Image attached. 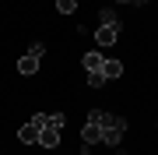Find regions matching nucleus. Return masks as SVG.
<instances>
[{"mask_svg":"<svg viewBox=\"0 0 158 155\" xmlns=\"http://www.w3.org/2000/svg\"><path fill=\"white\" fill-rule=\"evenodd\" d=\"M119 4H134V0H119Z\"/></svg>","mask_w":158,"mask_h":155,"instance_id":"nucleus-15","label":"nucleus"},{"mask_svg":"<svg viewBox=\"0 0 158 155\" xmlns=\"http://www.w3.org/2000/svg\"><path fill=\"white\" fill-rule=\"evenodd\" d=\"M81 144H102V127L98 123H85V131H81Z\"/></svg>","mask_w":158,"mask_h":155,"instance_id":"nucleus-3","label":"nucleus"},{"mask_svg":"<svg viewBox=\"0 0 158 155\" xmlns=\"http://www.w3.org/2000/svg\"><path fill=\"white\" fill-rule=\"evenodd\" d=\"M28 53H32V57H42V53H46V46H42V42H32V50H28Z\"/></svg>","mask_w":158,"mask_h":155,"instance_id":"nucleus-13","label":"nucleus"},{"mask_svg":"<svg viewBox=\"0 0 158 155\" xmlns=\"http://www.w3.org/2000/svg\"><path fill=\"white\" fill-rule=\"evenodd\" d=\"M116 39H119V28H116V25H102V28L95 32V42H98V46H113Z\"/></svg>","mask_w":158,"mask_h":155,"instance_id":"nucleus-2","label":"nucleus"},{"mask_svg":"<svg viewBox=\"0 0 158 155\" xmlns=\"http://www.w3.org/2000/svg\"><path fill=\"white\" fill-rule=\"evenodd\" d=\"M18 138H21L25 144H39V127H35V123L28 120V123L21 127V131H18Z\"/></svg>","mask_w":158,"mask_h":155,"instance_id":"nucleus-6","label":"nucleus"},{"mask_svg":"<svg viewBox=\"0 0 158 155\" xmlns=\"http://www.w3.org/2000/svg\"><path fill=\"white\" fill-rule=\"evenodd\" d=\"M102 25H116V28H119V18H116V14L106 7V11H102Z\"/></svg>","mask_w":158,"mask_h":155,"instance_id":"nucleus-12","label":"nucleus"},{"mask_svg":"<svg viewBox=\"0 0 158 155\" xmlns=\"http://www.w3.org/2000/svg\"><path fill=\"white\" fill-rule=\"evenodd\" d=\"M32 123H35V127L42 131V127H46V113H35V116H32Z\"/></svg>","mask_w":158,"mask_h":155,"instance_id":"nucleus-14","label":"nucleus"},{"mask_svg":"<svg viewBox=\"0 0 158 155\" xmlns=\"http://www.w3.org/2000/svg\"><path fill=\"white\" fill-rule=\"evenodd\" d=\"M134 4H148V0H134Z\"/></svg>","mask_w":158,"mask_h":155,"instance_id":"nucleus-16","label":"nucleus"},{"mask_svg":"<svg viewBox=\"0 0 158 155\" xmlns=\"http://www.w3.org/2000/svg\"><path fill=\"white\" fill-rule=\"evenodd\" d=\"M56 11L60 14H74L77 11V0H56Z\"/></svg>","mask_w":158,"mask_h":155,"instance_id":"nucleus-9","label":"nucleus"},{"mask_svg":"<svg viewBox=\"0 0 158 155\" xmlns=\"http://www.w3.org/2000/svg\"><path fill=\"white\" fill-rule=\"evenodd\" d=\"M102 74H106V81L109 78H119V74H123V63H119V60H106V63H102Z\"/></svg>","mask_w":158,"mask_h":155,"instance_id":"nucleus-8","label":"nucleus"},{"mask_svg":"<svg viewBox=\"0 0 158 155\" xmlns=\"http://www.w3.org/2000/svg\"><path fill=\"white\" fill-rule=\"evenodd\" d=\"M88 123H98L102 127V144H119L123 134H127V120L106 113V109H91V113H88Z\"/></svg>","mask_w":158,"mask_h":155,"instance_id":"nucleus-1","label":"nucleus"},{"mask_svg":"<svg viewBox=\"0 0 158 155\" xmlns=\"http://www.w3.org/2000/svg\"><path fill=\"white\" fill-rule=\"evenodd\" d=\"M102 63H106V57H102L98 50L85 53V71H88V74H91V71H102Z\"/></svg>","mask_w":158,"mask_h":155,"instance_id":"nucleus-7","label":"nucleus"},{"mask_svg":"<svg viewBox=\"0 0 158 155\" xmlns=\"http://www.w3.org/2000/svg\"><path fill=\"white\" fill-rule=\"evenodd\" d=\"M46 127H63V113H46Z\"/></svg>","mask_w":158,"mask_h":155,"instance_id":"nucleus-11","label":"nucleus"},{"mask_svg":"<svg viewBox=\"0 0 158 155\" xmlns=\"http://www.w3.org/2000/svg\"><path fill=\"white\" fill-rule=\"evenodd\" d=\"M88 85L91 88H102V85H106V74H102V71H91V74H88Z\"/></svg>","mask_w":158,"mask_h":155,"instance_id":"nucleus-10","label":"nucleus"},{"mask_svg":"<svg viewBox=\"0 0 158 155\" xmlns=\"http://www.w3.org/2000/svg\"><path fill=\"white\" fill-rule=\"evenodd\" d=\"M39 144H42V148H56V144H60V131H56V127H42V131H39Z\"/></svg>","mask_w":158,"mask_h":155,"instance_id":"nucleus-4","label":"nucleus"},{"mask_svg":"<svg viewBox=\"0 0 158 155\" xmlns=\"http://www.w3.org/2000/svg\"><path fill=\"white\" fill-rule=\"evenodd\" d=\"M18 71H21L25 78H32L35 71H39V57H32V53H25V57L18 60Z\"/></svg>","mask_w":158,"mask_h":155,"instance_id":"nucleus-5","label":"nucleus"}]
</instances>
